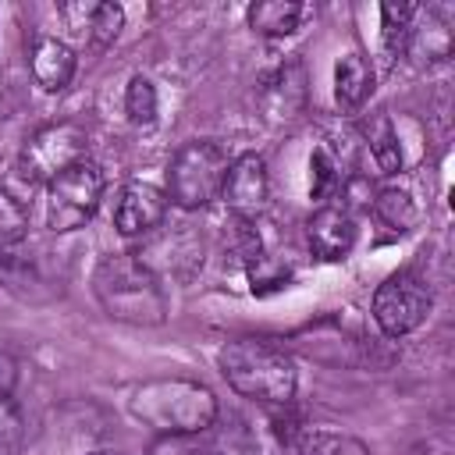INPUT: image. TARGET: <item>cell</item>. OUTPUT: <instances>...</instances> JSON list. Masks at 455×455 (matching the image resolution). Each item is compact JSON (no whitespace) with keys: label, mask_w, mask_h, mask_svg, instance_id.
<instances>
[{"label":"cell","mask_w":455,"mask_h":455,"mask_svg":"<svg viewBox=\"0 0 455 455\" xmlns=\"http://www.w3.org/2000/svg\"><path fill=\"white\" fill-rule=\"evenodd\" d=\"M128 409L139 423L164 434H203L217 419V398L206 384L185 377H156L132 391Z\"/></svg>","instance_id":"cell-1"},{"label":"cell","mask_w":455,"mask_h":455,"mask_svg":"<svg viewBox=\"0 0 455 455\" xmlns=\"http://www.w3.org/2000/svg\"><path fill=\"white\" fill-rule=\"evenodd\" d=\"M220 373L242 398L263 405H288L299 384L291 355L267 338L228 341L220 348Z\"/></svg>","instance_id":"cell-2"},{"label":"cell","mask_w":455,"mask_h":455,"mask_svg":"<svg viewBox=\"0 0 455 455\" xmlns=\"http://www.w3.org/2000/svg\"><path fill=\"white\" fill-rule=\"evenodd\" d=\"M92 291L100 306L124 323H164L167 316V295L160 277L135 256L117 252L103 256L92 274Z\"/></svg>","instance_id":"cell-3"},{"label":"cell","mask_w":455,"mask_h":455,"mask_svg":"<svg viewBox=\"0 0 455 455\" xmlns=\"http://www.w3.org/2000/svg\"><path fill=\"white\" fill-rule=\"evenodd\" d=\"M228 153L217 142H185L167 167V199L181 210H203L220 196Z\"/></svg>","instance_id":"cell-4"},{"label":"cell","mask_w":455,"mask_h":455,"mask_svg":"<svg viewBox=\"0 0 455 455\" xmlns=\"http://www.w3.org/2000/svg\"><path fill=\"white\" fill-rule=\"evenodd\" d=\"M100 196H103V171L92 160H82V164L68 167L64 174H57L46 185V224H50V231L64 235V231L82 228L96 213Z\"/></svg>","instance_id":"cell-5"},{"label":"cell","mask_w":455,"mask_h":455,"mask_svg":"<svg viewBox=\"0 0 455 455\" xmlns=\"http://www.w3.org/2000/svg\"><path fill=\"white\" fill-rule=\"evenodd\" d=\"M85 149H89V135H85L82 124L53 121V124L32 132L28 142L21 146V174L28 181H46L50 185L57 174L82 164Z\"/></svg>","instance_id":"cell-6"},{"label":"cell","mask_w":455,"mask_h":455,"mask_svg":"<svg viewBox=\"0 0 455 455\" xmlns=\"http://www.w3.org/2000/svg\"><path fill=\"white\" fill-rule=\"evenodd\" d=\"M430 302V284L412 270H398L373 291V320L387 338H405L427 320Z\"/></svg>","instance_id":"cell-7"},{"label":"cell","mask_w":455,"mask_h":455,"mask_svg":"<svg viewBox=\"0 0 455 455\" xmlns=\"http://www.w3.org/2000/svg\"><path fill=\"white\" fill-rule=\"evenodd\" d=\"M167 192L149 185V181H128L121 188V199H117V210H114V228L121 235H149L153 228L164 224L167 217Z\"/></svg>","instance_id":"cell-8"},{"label":"cell","mask_w":455,"mask_h":455,"mask_svg":"<svg viewBox=\"0 0 455 455\" xmlns=\"http://www.w3.org/2000/svg\"><path fill=\"white\" fill-rule=\"evenodd\" d=\"M220 196L228 203L231 213H238L242 220L252 217L263 203H267V164L259 153H242L228 164Z\"/></svg>","instance_id":"cell-9"},{"label":"cell","mask_w":455,"mask_h":455,"mask_svg":"<svg viewBox=\"0 0 455 455\" xmlns=\"http://www.w3.org/2000/svg\"><path fill=\"white\" fill-rule=\"evenodd\" d=\"M306 242L320 259H345L355 242V224L341 206H320L306 220Z\"/></svg>","instance_id":"cell-10"},{"label":"cell","mask_w":455,"mask_h":455,"mask_svg":"<svg viewBox=\"0 0 455 455\" xmlns=\"http://www.w3.org/2000/svg\"><path fill=\"white\" fill-rule=\"evenodd\" d=\"M75 50L64 43V39H53V36H39L32 43V53H28V68H32V78L39 82V89L46 92H60L68 89V82L75 78Z\"/></svg>","instance_id":"cell-11"},{"label":"cell","mask_w":455,"mask_h":455,"mask_svg":"<svg viewBox=\"0 0 455 455\" xmlns=\"http://www.w3.org/2000/svg\"><path fill=\"white\" fill-rule=\"evenodd\" d=\"M373 92V68L363 53H345L334 68V103L345 114H355Z\"/></svg>","instance_id":"cell-12"},{"label":"cell","mask_w":455,"mask_h":455,"mask_svg":"<svg viewBox=\"0 0 455 455\" xmlns=\"http://www.w3.org/2000/svg\"><path fill=\"white\" fill-rule=\"evenodd\" d=\"M302 100H306V89H302V71L299 64H288L281 68L267 85H263V103L270 110V117L277 121H288L302 110Z\"/></svg>","instance_id":"cell-13"},{"label":"cell","mask_w":455,"mask_h":455,"mask_svg":"<svg viewBox=\"0 0 455 455\" xmlns=\"http://www.w3.org/2000/svg\"><path fill=\"white\" fill-rule=\"evenodd\" d=\"M302 14H306V7L295 0H259L245 11V21L259 36H288L299 28Z\"/></svg>","instance_id":"cell-14"},{"label":"cell","mask_w":455,"mask_h":455,"mask_svg":"<svg viewBox=\"0 0 455 455\" xmlns=\"http://www.w3.org/2000/svg\"><path fill=\"white\" fill-rule=\"evenodd\" d=\"M363 135H366V146H370V156L377 160V167L384 174H398L402 171V146H398V132H395L391 117L384 110L370 114Z\"/></svg>","instance_id":"cell-15"},{"label":"cell","mask_w":455,"mask_h":455,"mask_svg":"<svg viewBox=\"0 0 455 455\" xmlns=\"http://www.w3.org/2000/svg\"><path fill=\"white\" fill-rule=\"evenodd\" d=\"M299 455H370V448L352 437V434H338V430H302L295 441Z\"/></svg>","instance_id":"cell-16"},{"label":"cell","mask_w":455,"mask_h":455,"mask_svg":"<svg viewBox=\"0 0 455 455\" xmlns=\"http://www.w3.org/2000/svg\"><path fill=\"white\" fill-rule=\"evenodd\" d=\"M419 14L416 4H380V39L387 53H402L412 36V18Z\"/></svg>","instance_id":"cell-17"},{"label":"cell","mask_w":455,"mask_h":455,"mask_svg":"<svg viewBox=\"0 0 455 455\" xmlns=\"http://www.w3.org/2000/svg\"><path fill=\"white\" fill-rule=\"evenodd\" d=\"M373 210H377V217L387 224V228H395V231H409L412 224H416V203L409 199V192H402V188H384V192H377V199H373Z\"/></svg>","instance_id":"cell-18"},{"label":"cell","mask_w":455,"mask_h":455,"mask_svg":"<svg viewBox=\"0 0 455 455\" xmlns=\"http://www.w3.org/2000/svg\"><path fill=\"white\" fill-rule=\"evenodd\" d=\"M124 114H128V121L135 128H149L156 121V89H153L149 78L135 75L128 82V89H124Z\"/></svg>","instance_id":"cell-19"},{"label":"cell","mask_w":455,"mask_h":455,"mask_svg":"<svg viewBox=\"0 0 455 455\" xmlns=\"http://www.w3.org/2000/svg\"><path fill=\"white\" fill-rule=\"evenodd\" d=\"M121 25H124V11L117 4H92L89 7V28H85L92 50H107L117 39Z\"/></svg>","instance_id":"cell-20"},{"label":"cell","mask_w":455,"mask_h":455,"mask_svg":"<svg viewBox=\"0 0 455 455\" xmlns=\"http://www.w3.org/2000/svg\"><path fill=\"white\" fill-rule=\"evenodd\" d=\"M25 228H28L25 206H21L7 188H0V252L14 249V245L25 238Z\"/></svg>","instance_id":"cell-21"},{"label":"cell","mask_w":455,"mask_h":455,"mask_svg":"<svg viewBox=\"0 0 455 455\" xmlns=\"http://www.w3.org/2000/svg\"><path fill=\"white\" fill-rule=\"evenodd\" d=\"M338 164H334V156L327 153V149H316L313 156H309V196L313 199H331L334 196V188H338Z\"/></svg>","instance_id":"cell-22"},{"label":"cell","mask_w":455,"mask_h":455,"mask_svg":"<svg viewBox=\"0 0 455 455\" xmlns=\"http://www.w3.org/2000/svg\"><path fill=\"white\" fill-rule=\"evenodd\" d=\"M149 455H220V451L199 441V434H164L153 441Z\"/></svg>","instance_id":"cell-23"},{"label":"cell","mask_w":455,"mask_h":455,"mask_svg":"<svg viewBox=\"0 0 455 455\" xmlns=\"http://www.w3.org/2000/svg\"><path fill=\"white\" fill-rule=\"evenodd\" d=\"M249 277H252V291H270V288H281L288 281V267L267 259L263 252L249 263Z\"/></svg>","instance_id":"cell-24"},{"label":"cell","mask_w":455,"mask_h":455,"mask_svg":"<svg viewBox=\"0 0 455 455\" xmlns=\"http://www.w3.org/2000/svg\"><path fill=\"white\" fill-rule=\"evenodd\" d=\"M14 384H18V363L11 359V352H4V348H0V402H7V398H11Z\"/></svg>","instance_id":"cell-25"},{"label":"cell","mask_w":455,"mask_h":455,"mask_svg":"<svg viewBox=\"0 0 455 455\" xmlns=\"http://www.w3.org/2000/svg\"><path fill=\"white\" fill-rule=\"evenodd\" d=\"M270 455H299V451H295V444H291V441H277V444L270 448Z\"/></svg>","instance_id":"cell-26"},{"label":"cell","mask_w":455,"mask_h":455,"mask_svg":"<svg viewBox=\"0 0 455 455\" xmlns=\"http://www.w3.org/2000/svg\"><path fill=\"white\" fill-rule=\"evenodd\" d=\"M89 455H121V451H114V448H103V451H89Z\"/></svg>","instance_id":"cell-27"}]
</instances>
